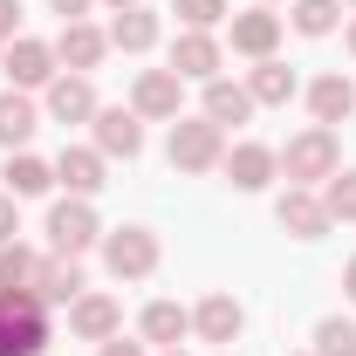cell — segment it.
I'll return each instance as SVG.
<instances>
[{
  "label": "cell",
  "mask_w": 356,
  "mask_h": 356,
  "mask_svg": "<svg viewBox=\"0 0 356 356\" xmlns=\"http://www.w3.org/2000/svg\"><path fill=\"white\" fill-rule=\"evenodd\" d=\"M274 158H281V178L288 185H309L315 192V185H329V178L343 172V137L329 131V124H309L302 137H288Z\"/></svg>",
  "instance_id": "cell-1"
},
{
  "label": "cell",
  "mask_w": 356,
  "mask_h": 356,
  "mask_svg": "<svg viewBox=\"0 0 356 356\" xmlns=\"http://www.w3.org/2000/svg\"><path fill=\"white\" fill-rule=\"evenodd\" d=\"M48 343V309L35 295L0 288V356H42Z\"/></svg>",
  "instance_id": "cell-2"
},
{
  "label": "cell",
  "mask_w": 356,
  "mask_h": 356,
  "mask_svg": "<svg viewBox=\"0 0 356 356\" xmlns=\"http://www.w3.org/2000/svg\"><path fill=\"white\" fill-rule=\"evenodd\" d=\"M165 151H172V165H178V172H213V165L226 158V131L213 124V117H178V124H172V144H165Z\"/></svg>",
  "instance_id": "cell-3"
},
{
  "label": "cell",
  "mask_w": 356,
  "mask_h": 356,
  "mask_svg": "<svg viewBox=\"0 0 356 356\" xmlns=\"http://www.w3.org/2000/svg\"><path fill=\"white\" fill-rule=\"evenodd\" d=\"M103 267H110L117 281L158 274V233H151V226H117V233H103Z\"/></svg>",
  "instance_id": "cell-4"
},
{
  "label": "cell",
  "mask_w": 356,
  "mask_h": 356,
  "mask_svg": "<svg viewBox=\"0 0 356 356\" xmlns=\"http://www.w3.org/2000/svg\"><path fill=\"white\" fill-rule=\"evenodd\" d=\"M96 240H103V226H96V206H89V199L48 206V254H76V261H83Z\"/></svg>",
  "instance_id": "cell-5"
},
{
  "label": "cell",
  "mask_w": 356,
  "mask_h": 356,
  "mask_svg": "<svg viewBox=\"0 0 356 356\" xmlns=\"http://www.w3.org/2000/svg\"><path fill=\"white\" fill-rule=\"evenodd\" d=\"M131 110L151 117V124H178L185 117V76L178 69H144L131 83Z\"/></svg>",
  "instance_id": "cell-6"
},
{
  "label": "cell",
  "mask_w": 356,
  "mask_h": 356,
  "mask_svg": "<svg viewBox=\"0 0 356 356\" xmlns=\"http://www.w3.org/2000/svg\"><path fill=\"white\" fill-rule=\"evenodd\" d=\"M0 69H7V89H48L55 83V42H35V35H14L7 55H0Z\"/></svg>",
  "instance_id": "cell-7"
},
{
  "label": "cell",
  "mask_w": 356,
  "mask_h": 356,
  "mask_svg": "<svg viewBox=\"0 0 356 356\" xmlns=\"http://www.w3.org/2000/svg\"><path fill=\"white\" fill-rule=\"evenodd\" d=\"M220 172L233 178V192H261V185H274L281 178V158H274V144H226V158H220Z\"/></svg>",
  "instance_id": "cell-8"
},
{
  "label": "cell",
  "mask_w": 356,
  "mask_h": 356,
  "mask_svg": "<svg viewBox=\"0 0 356 356\" xmlns=\"http://www.w3.org/2000/svg\"><path fill=\"white\" fill-rule=\"evenodd\" d=\"M220 62H226V48H220L213 28H185V35L172 42V69L185 76V83H213V76H220Z\"/></svg>",
  "instance_id": "cell-9"
},
{
  "label": "cell",
  "mask_w": 356,
  "mask_h": 356,
  "mask_svg": "<svg viewBox=\"0 0 356 356\" xmlns=\"http://www.w3.org/2000/svg\"><path fill=\"white\" fill-rule=\"evenodd\" d=\"M226 42H233V55H254V62H267V55L281 48V14H267V7L226 14Z\"/></svg>",
  "instance_id": "cell-10"
},
{
  "label": "cell",
  "mask_w": 356,
  "mask_h": 356,
  "mask_svg": "<svg viewBox=\"0 0 356 356\" xmlns=\"http://www.w3.org/2000/svg\"><path fill=\"white\" fill-rule=\"evenodd\" d=\"M69 329L83 336V343H110V336H124V302L117 295H76L69 302Z\"/></svg>",
  "instance_id": "cell-11"
},
{
  "label": "cell",
  "mask_w": 356,
  "mask_h": 356,
  "mask_svg": "<svg viewBox=\"0 0 356 356\" xmlns=\"http://www.w3.org/2000/svg\"><path fill=\"white\" fill-rule=\"evenodd\" d=\"M55 185H69V199H96V192L110 185V178H103V151H96V144H62Z\"/></svg>",
  "instance_id": "cell-12"
},
{
  "label": "cell",
  "mask_w": 356,
  "mask_h": 356,
  "mask_svg": "<svg viewBox=\"0 0 356 356\" xmlns=\"http://www.w3.org/2000/svg\"><path fill=\"white\" fill-rule=\"evenodd\" d=\"M103 55H110V35H103V28H89V21H62V35H55V62H62L69 76H89Z\"/></svg>",
  "instance_id": "cell-13"
},
{
  "label": "cell",
  "mask_w": 356,
  "mask_h": 356,
  "mask_svg": "<svg viewBox=\"0 0 356 356\" xmlns=\"http://www.w3.org/2000/svg\"><path fill=\"white\" fill-rule=\"evenodd\" d=\"M89 124H96V151H103V158H137V151H144V117L124 110V103H117V110H96Z\"/></svg>",
  "instance_id": "cell-14"
},
{
  "label": "cell",
  "mask_w": 356,
  "mask_h": 356,
  "mask_svg": "<svg viewBox=\"0 0 356 356\" xmlns=\"http://www.w3.org/2000/svg\"><path fill=\"white\" fill-rule=\"evenodd\" d=\"M274 220L288 226L295 240H322V233H329V213H322V192H309V185H288V192L274 199Z\"/></svg>",
  "instance_id": "cell-15"
},
{
  "label": "cell",
  "mask_w": 356,
  "mask_h": 356,
  "mask_svg": "<svg viewBox=\"0 0 356 356\" xmlns=\"http://www.w3.org/2000/svg\"><path fill=\"white\" fill-rule=\"evenodd\" d=\"M83 295V267H76V254H48L42 274H35V302L42 309H69Z\"/></svg>",
  "instance_id": "cell-16"
},
{
  "label": "cell",
  "mask_w": 356,
  "mask_h": 356,
  "mask_svg": "<svg viewBox=\"0 0 356 356\" xmlns=\"http://www.w3.org/2000/svg\"><path fill=\"white\" fill-rule=\"evenodd\" d=\"M240 329H247V315L233 295H206L199 309H192V336L199 343H240Z\"/></svg>",
  "instance_id": "cell-17"
},
{
  "label": "cell",
  "mask_w": 356,
  "mask_h": 356,
  "mask_svg": "<svg viewBox=\"0 0 356 356\" xmlns=\"http://www.w3.org/2000/svg\"><path fill=\"white\" fill-rule=\"evenodd\" d=\"M103 103H96V89H89V76H55L48 83V117L55 124H89Z\"/></svg>",
  "instance_id": "cell-18"
},
{
  "label": "cell",
  "mask_w": 356,
  "mask_h": 356,
  "mask_svg": "<svg viewBox=\"0 0 356 356\" xmlns=\"http://www.w3.org/2000/svg\"><path fill=\"white\" fill-rule=\"evenodd\" d=\"M137 336L158 343V350H178V343L192 336V309H178V302H151V309L137 315Z\"/></svg>",
  "instance_id": "cell-19"
},
{
  "label": "cell",
  "mask_w": 356,
  "mask_h": 356,
  "mask_svg": "<svg viewBox=\"0 0 356 356\" xmlns=\"http://www.w3.org/2000/svg\"><path fill=\"white\" fill-rule=\"evenodd\" d=\"M309 110H315V124L336 131V124L356 110V83H350V76H315V83H309Z\"/></svg>",
  "instance_id": "cell-20"
},
{
  "label": "cell",
  "mask_w": 356,
  "mask_h": 356,
  "mask_svg": "<svg viewBox=\"0 0 356 356\" xmlns=\"http://www.w3.org/2000/svg\"><path fill=\"white\" fill-rule=\"evenodd\" d=\"M295 89H302V83H295V69H288V62H274V55H267V62H254V76H247L254 110H281Z\"/></svg>",
  "instance_id": "cell-21"
},
{
  "label": "cell",
  "mask_w": 356,
  "mask_h": 356,
  "mask_svg": "<svg viewBox=\"0 0 356 356\" xmlns=\"http://www.w3.org/2000/svg\"><path fill=\"white\" fill-rule=\"evenodd\" d=\"M35 131H42V110L28 103V89H0V144L21 151Z\"/></svg>",
  "instance_id": "cell-22"
},
{
  "label": "cell",
  "mask_w": 356,
  "mask_h": 356,
  "mask_svg": "<svg viewBox=\"0 0 356 356\" xmlns=\"http://www.w3.org/2000/svg\"><path fill=\"white\" fill-rule=\"evenodd\" d=\"M199 117H213V124H247V117H254V96H247V83H226V76H213V83H206V110H199Z\"/></svg>",
  "instance_id": "cell-23"
},
{
  "label": "cell",
  "mask_w": 356,
  "mask_h": 356,
  "mask_svg": "<svg viewBox=\"0 0 356 356\" xmlns=\"http://www.w3.org/2000/svg\"><path fill=\"white\" fill-rule=\"evenodd\" d=\"M110 48H124V55L158 48V14H151V7H124V14L110 21Z\"/></svg>",
  "instance_id": "cell-24"
},
{
  "label": "cell",
  "mask_w": 356,
  "mask_h": 356,
  "mask_svg": "<svg viewBox=\"0 0 356 356\" xmlns=\"http://www.w3.org/2000/svg\"><path fill=\"white\" fill-rule=\"evenodd\" d=\"M0 178H7V192H14V199H42L48 185H55V165H42L35 151H14Z\"/></svg>",
  "instance_id": "cell-25"
},
{
  "label": "cell",
  "mask_w": 356,
  "mask_h": 356,
  "mask_svg": "<svg viewBox=\"0 0 356 356\" xmlns=\"http://www.w3.org/2000/svg\"><path fill=\"white\" fill-rule=\"evenodd\" d=\"M48 254H35V247H21V240H7L0 247V288H14V295H35V274H42Z\"/></svg>",
  "instance_id": "cell-26"
},
{
  "label": "cell",
  "mask_w": 356,
  "mask_h": 356,
  "mask_svg": "<svg viewBox=\"0 0 356 356\" xmlns=\"http://www.w3.org/2000/svg\"><path fill=\"white\" fill-rule=\"evenodd\" d=\"M315 356H356V322L350 315H322L315 322Z\"/></svg>",
  "instance_id": "cell-27"
},
{
  "label": "cell",
  "mask_w": 356,
  "mask_h": 356,
  "mask_svg": "<svg viewBox=\"0 0 356 356\" xmlns=\"http://www.w3.org/2000/svg\"><path fill=\"white\" fill-rule=\"evenodd\" d=\"M322 213H329V226L356 220V172H336L329 185H322Z\"/></svg>",
  "instance_id": "cell-28"
},
{
  "label": "cell",
  "mask_w": 356,
  "mask_h": 356,
  "mask_svg": "<svg viewBox=\"0 0 356 356\" xmlns=\"http://www.w3.org/2000/svg\"><path fill=\"white\" fill-rule=\"evenodd\" d=\"M336 14H343V0H295V28H302V35H315V42L336 28Z\"/></svg>",
  "instance_id": "cell-29"
},
{
  "label": "cell",
  "mask_w": 356,
  "mask_h": 356,
  "mask_svg": "<svg viewBox=\"0 0 356 356\" xmlns=\"http://www.w3.org/2000/svg\"><path fill=\"white\" fill-rule=\"evenodd\" d=\"M172 14L185 21V28H220L233 7H226V0H172Z\"/></svg>",
  "instance_id": "cell-30"
},
{
  "label": "cell",
  "mask_w": 356,
  "mask_h": 356,
  "mask_svg": "<svg viewBox=\"0 0 356 356\" xmlns=\"http://www.w3.org/2000/svg\"><path fill=\"white\" fill-rule=\"evenodd\" d=\"M14 233H21V199H14V192H0V247H7Z\"/></svg>",
  "instance_id": "cell-31"
},
{
  "label": "cell",
  "mask_w": 356,
  "mask_h": 356,
  "mask_svg": "<svg viewBox=\"0 0 356 356\" xmlns=\"http://www.w3.org/2000/svg\"><path fill=\"white\" fill-rule=\"evenodd\" d=\"M21 35V0H0V48Z\"/></svg>",
  "instance_id": "cell-32"
},
{
  "label": "cell",
  "mask_w": 356,
  "mask_h": 356,
  "mask_svg": "<svg viewBox=\"0 0 356 356\" xmlns=\"http://www.w3.org/2000/svg\"><path fill=\"white\" fill-rule=\"evenodd\" d=\"M48 7H55L62 21H83V14H89V7H96V0H48Z\"/></svg>",
  "instance_id": "cell-33"
},
{
  "label": "cell",
  "mask_w": 356,
  "mask_h": 356,
  "mask_svg": "<svg viewBox=\"0 0 356 356\" xmlns=\"http://www.w3.org/2000/svg\"><path fill=\"white\" fill-rule=\"evenodd\" d=\"M103 356H144V343H124V336H110V343H103Z\"/></svg>",
  "instance_id": "cell-34"
},
{
  "label": "cell",
  "mask_w": 356,
  "mask_h": 356,
  "mask_svg": "<svg viewBox=\"0 0 356 356\" xmlns=\"http://www.w3.org/2000/svg\"><path fill=\"white\" fill-rule=\"evenodd\" d=\"M343 295H350V302H356V261L343 267Z\"/></svg>",
  "instance_id": "cell-35"
},
{
  "label": "cell",
  "mask_w": 356,
  "mask_h": 356,
  "mask_svg": "<svg viewBox=\"0 0 356 356\" xmlns=\"http://www.w3.org/2000/svg\"><path fill=\"white\" fill-rule=\"evenodd\" d=\"M103 7H117V14H124V7H144V0H103Z\"/></svg>",
  "instance_id": "cell-36"
},
{
  "label": "cell",
  "mask_w": 356,
  "mask_h": 356,
  "mask_svg": "<svg viewBox=\"0 0 356 356\" xmlns=\"http://www.w3.org/2000/svg\"><path fill=\"white\" fill-rule=\"evenodd\" d=\"M350 55H356V21H350Z\"/></svg>",
  "instance_id": "cell-37"
},
{
  "label": "cell",
  "mask_w": 356,
  "mask_h": 356,
  "mask_svg": "<svg viewBox=\"0 0 356 356\" xmlns=\"http://www.w3.org/2000/svg\"><path fill=\"white\" fill-rule=\"evenodd\" d=\"M165 356H185V343H178V350H165Z\"/></svg>",
  "instance_id": "cell-38"
},
{
  "label": "cell",
  "mask_w": 356,
  "mask_h": 356,
  "mask_svg": "<svg viewBox=\"0 0 356 356\" xmlns=\"http://www.w3.org/2000/svg\"><path fill=\"white\" fill-rule=\"evenodd\" d=\"M343 7H356V0H343Z\"/></svg>",
  "instance_id": "cell-39"
},
{
  "label": "cell",
  "mask_w": 356,
  "mask_h": 356,
  "mask_svg": "<svg viewBox=\"0 0 356 356\" xmlns=\"http://www.w3.org/2000/svg\"><path fill=\"white\" fill-rule=\"evenodd\" d=\"M302 356H315V350H302Z\"/></svg>",
  "instance_id": "cell-40"
},
{
  "label": "cell",
  "mask_w": 356,
  "mask_h": 356,
  "mask_svg": "<svg viewBox=\"0 0 356 356\" xmlns=\"http://www.w3.org/2000/svg\"><path fill=\"white\" fill-rule=\"evenodd\" d=\"M261 7H267V0H261Z\"/></svg>",
  "instance_id": "cell-41"
}]
</instances>
